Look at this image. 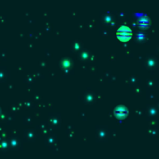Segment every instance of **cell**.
<instances>
[{"instance_id":"1","label":"cell","mask_w":159,"mask_h":159,"mask_svg":"<svg viewBox=\"0 0 159 159\" xmlns=\"http://www.w3.org/2000/svg\"><path fill=\"white\" fill-rule=\"evenodd\" d=\"M117 38L121 42H128L132 38V31L128 26H122L117 30Z\"/></svg>"},{"instance_id":"2","label":"cell","mask_w":159,"mask_h":159,"mask_svg":"<svg viewBox=\"0 0 159 159\" xmlns=\"http://www.w3.org/2000/svg\"><path fill=\"white\" fill-rule=\"evenodd\" d=\"M128 115H129V111L125 106H119L115 110V116L118 119H124L128 116Z\"/></svg>"},{"instance_id":"3","label":"cell","mask_w":159,"mask_h":159,"mask_svg":"<svg viewBox=\"0 0 159 159\" xmlns=\"http://www.w3.org/2000/svg\"><path fill=\"white\" fill-rule=\"evenodd\" d=\"M139 26L141 28H148L150 26V20L147 17H143L139 20Z\"/></svg>"},{"instance_id":"4","label":"cell","mask_w":159,"mask_h":159,"mask_svg":"<svg viewBox=\"0 0 159 159\" xmlns=\"http://www.w3.org/2000/svg\"><path fill=\"white\" fill-rule=\"evenodd\" d=\"M137 39H138L139 41H143V40L146 39V35H145L143 33H139L138 35H137Z\"/></svg>"}]
</instances>
